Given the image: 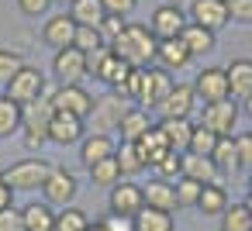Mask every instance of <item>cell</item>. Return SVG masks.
Segmentation results:
<instances>
[{
  "instance_id": "obj_1",
  "label": "cell",
  "mask_w": 252,
  "mask_h": 231,
  "mask_svg": "<svg viewBox=\"0 0 252 231\" xmlns=\"http://www.w3.org/2000/svg\"><path fill=\"white\" fill-rule=\"evenodd\" d=\"M156 49H159V42H156V35L149 31V25H125L121 28V35L111 42V52L125 62V66H131V69H145L149 62H156Z\"/></svg>"
},
{
  "instance_id": "obj_2",
  "label": "cell",
  "mask_w": 252,
  "mask_h": 231,
  "mask_svg": "<svg viewBox=\"0 0 252 231\" xmlns=\"http://www.w3.org/2000/svg\"><path fill=\"white\" fill-rule=\"evenodd\" d=\"M56 117V107H52V97H38L35 104L21 107V128H25V145L28 148H42L49 142V124Z\"/></svg>"
},
{
  "instance_id": "obj_3",
  "label": "cell",
  "mask_w": 252,
  "mask_h": 231,
  "mask_svg": "<svg viewBox=\"0 0 252 231\" xmlns=\"http://www.w3.org/2000/svg\"><path fill=\"white\" fill-rule=\"evenodd\" d=\"M49 169H52V162H45V159H21V162H11L4 173H0V179H4L14 193H28V190L45 186Z\"/></svg>"
},
{
  "instance_id": "obj_4",
  "label": "cell",
  "mask_w": 252,
  "mask_h": 231,
  "mask_svg": "<svg viewBox=\"0 0 252 231\" xmlns=\"http://www.w3.org/2000/svg\"><path fill=\"white\" fill-rule=\"evenodd\" d=\"M173 87H176L173 73H166V69H159V66H145V69H142V80H138L135 104H138L142 111H145V107H159Z\"/></svg>"
},
{
  "instance_id": "obj_5",
  "label": "cell",
  "mask_w": 252,
  "mask_h": 231,
  "mask_svg": "<svg viewBox=\"0 0 252 231\" xmlns=\"http://www.w3.org/2000/svg\"><path fill=\"white\" fill-rule=\"evenodd\" d=\"M49 90H45V76H42V69H35V66H25L7 87H4V97L11 100V104H18V107H28V104H35L38 97H45Z\"/></svg>"
},
{
  "instance_id": "obj_6",
  "label": "cell",
  "mask_w": 252,
  "mask_h": 231,
  "mask_svg": "<svg viewBox=\"0 0 252 231\" xmlns=\"http://www.w3.org/2000/svg\"><path fill=\"white\" fill-rule=\"evenodd\" d=\"M76 193H80L76 176H73L69 169H63V166H52V169H49V179H45V186H42L45 203H49V207H73V197H76Z\"/></svg>"
},
{
  "instance_id": "obj_7",
  "label": "cell",
  "mask_w": 252,
  "mask_h": 231,
  "mask_svg": "<svg viewBox=\"0 0 252 231\" xmlns=\"http://www.w3.org/2000/svg\"><path fill=\"white\" fill-rule=\"evenodd\" d=\"M125 100L118 97V93H107V97H100V100H94V111H90V124H94V135H111V131H118V124H121V117H125Z\"/></svg>"
},
{
  "instance_id": "obj_8",
  "label": "cell",
  "mask_w": 252,
  "mask_h": 231,
  "mask_svg": "<svg viewBox=\"0 0 252 231\" xmlns=\"http://www.w3.org/2000/svg\"><path fill=\"white\" fill-rule=\"evenodd\" d=\"M52 73H56L59 87H80V80L90 76L87 56H83L80 49H63V52H56V59H52Z\"/></svg>"
},
{
  "instance_id": "obj_9",
  "label": "cell",
  "mask_w": 252,
  "mask_h": 231,
  "mask_svg": "<svg viewBox=\"0 0 252 231\" xmlns=\"http://www.w3.org/2000/svg\"><path fill=\"white\" fill-rule=\"evenodd\" d=\"M228 21H231L228 0H190V25H200L218 35Z\"/></svg>"
},
{
  "instance_id": "obj_10",
  "label": "cell",
  "mask_w": 252,
  "mask_h": 231,
  "mask_svg": "<svg viewBox=\"0 0 252 231\" xmlns=\"http://www.w3.org/2000/svg\"><path fill=\"white\" fill-rule=\"evenodd\" d=\"M187 28V14L183 7L176 4H162L152 11V21H149V31L156 35V42H169V38H180V31Z\"/></svg>"
},
{
  "instance_id": "obj_11",
  "label": "cell",
  "mask_w": 252,
  "mask_h": 231,
  "mask_svg": "<svg viewBox=\"0 0 252 231\" xmlns=\"http://www.w3.org/2000/svg\"><path fill=\"white\" fill-rule=\"evenodd\" d=\"M49 97H52V107H56V111L73 114V117H80V121H87L90 111H94V97H90L83 87H56Z\"/></svg>"
},
{
  "instance_id": "obj_12",
  "label": "cell",
  "mask_w": 252,
  "mask_h": 231,
  "mask_svg": "<svg viewBox=\"0 0 252 231\" xmlns=\"http://www.w3.org/2000/svg\"><path fill=\"white\" fill-rule=\"evenodd\" d=\"M238 104L235 100H218V104H204V117H200V124L207 128V131H214L218 138H228L231 131H235V121H238Z\"/></svg>"
},
{
  "instance_id": "obj_13",
  "label": "cell",
  "mask_w": 252,
  "mask_h": 231,
  "mask_svg": "<svg viewBox=\"0 0 252 231\" xmlns=\"http://www.w3.org/2000/svg\"><path fill=\"white\" fill-rule=\"evenodd\" d=\"M142 207H145V197H142V186H138V183L121 179L118 186H111V197H107V210H111V214H118V217H135Z\"/></svg>"
},
{
  "instance_id": "obj_14",
  "label": "cell",
  "mask_w": 252,
  "mask_h": 231,
  "mask_svg": "<svg viewBox=\"0 0 252 231\" xmlns=\"http://www.w3.org/2000/svg\"><path fill=\"white\" fill-rule=\"evenodd\" d=\"M193 93H197V100H204V104H218V100H228V76H224V69H218V66H207V69H200L197 76H193Z\"/></svg>"
},
{
  "instance_id": "obj_15",
  "label": "cell",
  "mask_w": 252,
  "mask_h": 231,
  "mask_svg": "<svg viewBox=\"0 0 252 231\" xmlns=\"http://www.w3.org/2000/svg\"><path fill=\"white\" fill-rule=\"evenodd\" d=\"M76 28H80V25L69 18V11H66V14H52V18L42 25V42L52 45L56 52L73 49V42H76Z\"/></svg>"
},
{
  "instance_id": "obj_16",
  "label": "cell",
  "mask_w": 252,
  "mask_h": 231,
  "mask_svg": "<svg viewBox=\"0 0 252 231\" xmlns=\"http://www.w3.org/2000/svg\"><path fill=\"white\" fill-rule=\"evenodd\" d=\"M156 111H159L162 117H190V114L197 111V93H193V87H190V83H176Z\"/></svg>"
},
{
  "instance_id": "obj_17",
  "label": "cell",
  "mask_w": 252,
  "mask_h": 231,
  "mask_svg": "<svg viewBox=\"0 0 252 231\" xmlns=\"http://www.w3.org/2000/svg\"><path fill=\"white\" fill-rule=\"evenodd\" d=\"M224 76H228V100H235L242 107L252 97V62L235 59L231 66H224Z\"/></svg>"
},
{
  "instance_id": "obj_18",
  "label": "cell",
  "mask_w": 252,
  "mask_h": 231,
  "mask_svg": "<svg viewBox=\"0 0 252 231\" xmlns=\"http://www.w3.org/2000/svg\"><path fill=\"white\" fill-rule=\"evenodd\" d=\"M83 128H87V121L56 111V117L49 124V142H56V145H76V142H83Z\"/></svg>"
},
{
  "instance_id": "obj_19",
  "label": "cell",
  "mask_w": 252,
  "mask_h": 231,
  "mask_svg": "<svg viewBox=\"0 0 252 231\" xmlns=\"http://www.w3.org/2000/svg\"><path fill=\"white\" fill-rule=\"evenodd\" d=\"M156 62H159V69L176 73V69H187V66L193 62V56H190V49H187L180 38H169V42H159V49H156Z\"/></svg>"
},
{
  "instance_id": "obj_20",
  "label": "cell",
  "mask_w": 252,
  "mask_h": 231,
  "mask_svg": "<svg viewBox=\"0 0 252 231\" xmlns=\"http://www.w3.org/2000/svg\"><path fill=\"white\" fill-rule=\"evenodd\" d=\"M135 145H138L142 162H145V166H152V169H156V166H159V162L173 152V148H169V142H166V135L159 131V124H156V128H149V131H145Z\"/></svg>"
},
{
  "instance_id": "obj_21",
  "label": "cell",
  "mask_w": 252,
  "mask_h": 231,
  "mask_svg": "<svg viewBox=\"0 0 252 231\" xmlns=\"http://www.w3.org/2000/svg\"><path fill=\"white\" fill-rule=\"evenodd\" d=\"M114 138L111 135H87L83 142H80V162L90 169V166H97V162H104V159H114Z\"/></svg>"
},
{
  "instance_id": "obj_22",
  "label": "cell",
  "mask_w": 252,
  "mask_h": 231,
  "mask_svg": "<svg viewBox=\"0 0 252 231\" xmlns=\"http://www.w3.org/2000/svg\"><path fill=\"white\" fill-rule=\"evenodd\" d=\"M159 131L166 135V142H169V148L173 152H187L190 148V135H193V124H190V117H162L159 121Z\"/></svg>"
},
{
  "instance_id": "obj_23",
  "label": "cell",
  "mask_w": 252,
  "mask_h": 231,
  "mask_svg": "<svg viewBox=\"0 0 252 231\" xmlns=\"http://www.w3.org/2000/svg\"><path fill=\"white\" fill-rule=\"evenodd\" d=\"M183 176L193 179V183H200V186H207V183H218L221 169L214 166V159H204V155H190V152H183Z\"/></svg>"
},
{
  "instance_id": "obj_24",
  "label": "cell",
  "mask_w": 252,
  "mask_h": 231,
  "mask_svg": "<svg viewBox=\"0 0 252 231\" xmlns=\"http://www.w3.org/2000/svg\"><path fill=\"white\" fill-rule=\"evenodd\" d=\"M142 197H145V207H156V210H166V214H173L180 207L176 203V190L166 179H152L149 186H142Z\"/></svg>"
},
{
  "instance_id": "obj_25",
  "label": "cell",
  "mask_w": 252,
  "mask_h": 231,
  "mask_svg": "<svg viewBox=\"0 0 252 231\" xmlns=\"http://www.w3.org/2000/svg\"><path fill=\"white\" fill-rule=\"evenodd\" d=\"M21 221L25 231H56V210L45 200H32L28 207H21Z\"/></svg>"
},
{
  "instance_id": "obj_26",
  "label": "cell",
  "mask_w": 252,
  "mask_h": 231,
  "mask_svg": "<svg viewBox=\"0 0 252 231\" xmlns=\"http://www.w3.org/2000/svg\"><path fill=\"white\" fill-rule=\"evenodd\" d=\"M69 18L80 28H100L107 11H104V0H73L69 4Z\"/></svg>"
},
{
  "instance_id": "obj_27",
  "label": "cell",
  "mask_w": 252,
  "mask_h": 231,
  "mask_svg": "<svg viewBox=\"0 0 252 231\" xmlns=\"http://www.w3.org/2000/svg\"><path fill=\"white\" fill-rule=\"evenodd\" d=\"M149 128H152L149 111H142V107H128L125 117H121V124H118V135H121V142H138Z\"/></svg>"
},
{
  "instance_id": "obj_28",
  "label": "cell",
  "mask_w": 252,
  "mask_h": 231,
  "mask_svg": "<svg viewBox=\"0 0 252 231\" xmlns=\"http://www.w3.org/2000/svg\"><path fill=\"white\" fill-rule=\"evenodd\" d=\"M180 42L190 49V56H207V52H214V31H207V28H200V25H190V21H187V28L180 31Z\"/></svg>"
},
{
  "instance_id": "obj_29",
  "label": "cell",
  "mask_w": 252,
  "mask_h": 231,
  "mask_svg": "<svg viewBox=\"0 0 252 231\" xmlns=\"http://www.w3.org/2000/svg\"><path fill=\"white\" fill-rule=\"evenodd\" d=\"M197 207L204 210V217H221V214L228 210V190H224L221 183H207V186L200 190Z\"/></svg>"
},
{
  "instance_id": "obj_30",
  "label": "cell",
  "mask_w": 252,
  "mask_h": 231,
  "mask_svg": "<svg viewBox=\"0 0 252 231\" xmlns=\"http://www.w3.org/2000/svg\"><path fill=\"white\" fill-rule=\"evenodd\" d=\"M135 231H176V221H173V214H166V210L142 207V210L135 214Z\"/></svg>"
},
{
  "instance_id": "obj_31",
  "label": "cell",
  "mask_w": 252,
  "mask_h": 231,
  "mask_svg": "<svg viewBox=\"0 0 252 231\" xmlns=\"http://www.w3.org/2000/svg\"><path fill=\"white\" fill-rule=\"evenodd\" d=\"M114 162L121 166V176H138V173L145 169V162H142L135 142H121V145L114 148Z\"/></svg>"
},
{
  "instance_id": "obj_32",
  "label": "cell",
  "mask_w": 252,
  "mask_h": 231,
  "mask_svg": "<svg viewBox=\"0 0 252 231\" xmlns=\"http://www.w3.org/2000/svg\"><path fill=\"white\" fill-rule=\"evenodd\" d=\"M221 231H252V210L245 203H228L221 214Z\"/></svg>"
},
{
  "instance_id": "obj_33",
  "label": "cell",
  "mask_w": 252,
  "mask_h": 231,
  "mask_svg": "<svg viewBox=\"0 0 252 231\" xmlns=\"http://www.w3.org/2000/svg\"><path fill=\"white\" fill-rule=\"evenodd\" d=\"M214 148H218V135L214 131H207L204 124H193V135H190V155H204V159H211L214 155Z\"/></svg>"
},
{
  "instance_id": "obj_34",
  "label": "cell",
  "mask_w": 252,
  "mask_h": 231,
  "mask_svg": "<svg viewBox=\"0 0 252 231\" xmlns=\"http://www.w3.org/2000/svg\"><path fill=\"white\" fill-rule=\"evenodd\" d=\"M87 228H90V217L80 207H63L56 214V231H87Z\"/></svg>"
},
{
  "instance_id": "obj_35",
  "label": "cell",
  "mask_w": 252,
  "mask_h": 231,
  "mask_svg": "<svg viewBox=\"0 0 252 231\" xmlns=\"http://www.w3.org/2000/svg\"><path fill=\"white\" fill-rule=\"evenodd\" d=\"M18 128H21V107L0 93V138H11Z\"/></svg>"
},
{
  "instance_id": "obj_36",
  "label": "cell",
  "mask_w": 252,
  "mask_h": 231,
  "mask_svg": "<svg viewBox=\"0 0 252 231\" xmlns=\"http://www.w3.org/2000/svg\"><path fill=\"white\" fill-rule=\"evenodd\" d=\"M90 179H94L97 186H118L125 176H121V166H118L114 159H104V162L90 166Z\"/></svg>"
},
{
  "instance_id": "obj_37",
  "label": "cell",
  "mask_w": 252,
  "mask_h": 231,
  "mask_svg": "<svg viewBox=\"0 0 252 231\" xmlns=\"http://www.w3.org/2000/svg\"><path fill=\"white\" fill-rule=\"evenodd\" d=\"M25 69V59L21 52H11V49H0V87H7L18 73Z\"/></svg>"
},
{
  "instance_id": "obj_38",
  "label": "cell",
  "mask_w": 252,
  "mask_h": 231,
  "mask_svg": "<svg viewBox=\"0 0 252 231\" xmlns=\"http://www.w3.org/2000/svg\"><path fill=\"white\" fill-rule=\"evenodd\" d=\"M107 42H104V35H100V28H76V42H73V49H80L83 56H94L97 49H104Z\"/></svg>"
},
{
  "instance_id": "obj_39",
  "label": "cell",
  "mask_w": 252,
  "mask_h": 231,
  "mask_svg": "<svg viewBox=\"0 0 252 231\" xmlns=\"http://www.w3.org/2000/svg\"><path fill=\"white\" fill-rule=\"evenodd\" d=\"M214 166L218 169H238V155H235V138H218V148H214Z\"/></svg>"
},
{
  "instance_id": "obj_40",
  "label": "cell",
  "mask_w": 252,
  "mask_h": 231,
  "mask_svg": "<svg viewBox=\"0 0 252 231\" xmlns=\"http://www.w3.org/2000/svg\"><path fill=\"white\" fill-rule=\"evenodd\" d=\"M173 190H176V203L180 207H197V200H200V183H193V179H187V176H180L176 183H173Z\"/></svg>"
},
{
  "instance_id": "obj_41",
  "label": "cell",
  "mask_w": 252,
  "mask_h": 231,
  "mask_svg": "<svg viewBox=\"0 0 252 231\" xmlns=\"http://www.w3.org/2000/svg\"><path fill=\"white\" fill-rule=\"evenodd\" d=\"M183 176V155L180 152H169L159 166H156V179H166V183H176Z\"/></svg>"
},
{
  "instance_id": "obj_42",
  "label": "cell",
  "mask_w": 252,
  "mask_h": 231,
  "mask_svg": "<svg viewBox=\"0 0 252 231\" xmlns=\"http://www.w3.org/2000/svg\"><path fill=\"white\" fill-rule=\"evenodd\" d=\"M235 155H238V169H252V131L235 135Z\"/></svg>"
},
{
  "instance_id": "obj_43",
  "label": "cell",
  "mask_w": 252,
  "mask_h": 231,
  "mask_svg": "<svg viewBox=\"0 0 252 231\" xmlns=\"http://www.w3.org/2000/svg\"><path fill=\"white\" fill-rule=\"evenodd\" d=\"M228 14L238 25H252V0H228Z\"/></svg>"
},
{
  "instance_id": "obj_44",
  "label": "cell",
  "mask_w": 252,
  "mask_h": 231,
  "mask_svg": "<svg viewBox=\"0 0 252 231\" xmlns=\"http://www.w3.org/2000/svg\"><path fill=\"white\" fill-rule=\"evenodd\" d=\"M0 231H25L21 207H7V210H0Z\"/></svg>"
},
{
  "instance_id": "obj_45",
  "label": "cell",
  "mask_w": 252,
  "mask_h": 231,
  "mask_svg": "<svg viewBox=\"0 0 252 231\" xmlns=\"http://www.w3.org/2000/svg\"><path fill=\"white\" fill-rule=\"evenodd\" d=\"M125 25H128L125 18H114V14H107V18H104V25H100V35H104V42L111 45V42L121 35V28H125Z\"/></svg>"
},
{
  "instance_id": "obj_46",
  "label": "cell",
  "mask_w": 252,
  "mask_h": 231,
  "mask_svg": "<svg viewBox=\"0 0 252 231\" xmlns=\"http://www.w3.org/2000/svg\"><path fill=\"white\" fill-rule=\"evenodd\" d=\"M135 7H138V0H104V11L114 18H128Z\"/></svg>"
},
{
  "instance_id": "obj_47",
  "label": "cell",
  "mask_w": 252,
  "mask_h": 231,
  "mask_svg": "<svg viewBox=\"0 0 252 231\" xmlns=\"http://www.w3.org/2000/svg\"><path fill=\"white\" fill-rule=\"evenodd\" d=\"M18 7H21V14H28V18H42V14L52 7V0H18Z\"/></svg>"
},
{
  "instance_id": "obj_48",
  "label": "cell",
  "mask_w": 252,
  "mask_h": 231,
  "mask_svg": "<svg viewBox=\"0 0 252 231\" xmlns=\"http://www.w3.org/2000/svg\"><path fill=\"white\" fill-rule=\"evenodd\" d=\"M107 231H135V217H118V214H111V217H104L100 221Z\"/></svg>"
},
{
  "instance_id": "obj_49",
  "label": "cell",
  "mask_w": 252,
  "mask_h": 231,
  "mask_svg": "<svg viewBox=\"0 0 252 231\" xmlns=\"http://www.w3.org/2000/svg\"><path fill=\"white\" fill-rule=\"evenodd\" d=\"M7 207H14V190L0 179V210H7Z\"/></svg>"
},
{
  "instance_id": "obj_50",
  "label": "cell",
  "mask_w": 252,
  "mask_h": 231,
  "mask_svg": "<svg viewBox=\"0 0 252 231\" xmlns=\"http://www.w3.org/2000/svg\"><path fill=\"white\" fill-rule=\"evenodd\" d=\"M242 111H245V114H249V117H252V97H249V100H245V104H242Z\"/></svg>"
},
{
  "instance_id": "obj_51",
  "label": "cell",
  "mask_w": 252,
  "mask_h": 231,
  "mask_svg": "<svg viewBox=\"0 0 252 231\" xmlns=\"http://www.w3.org/2000/svg\"><path fill=\"white\" fill-rule=\"evenodd\" d=\"M87 231H107V228H104V224H100V221H97V224H90V228H87Z\"/></svg>"
},
{
  "instance_id": "obj_52",
  "label": "cell",
  "mask_w": 252,
  "mask_h": 231,
  "mask_svg": "<svg viewBox=\"0 0 252 231\" xmlns=\"http://www.w3.org/2000/svg\"><path fill=\"white\" fill-rule=\"evenodd\" d=\"M249 193H252V169H249Z\"/></svg>"
},
{
  "instance_id": "obj_53",
  "label": "cell",
  "mask_w": 252,
  "mask_h": 231,
  "mask_svg": "<svg viewBox=\"0 0 252 231\" xmlns=\"http://www.w3.org/2000/svg\"><path fill=\"white\" fill-rule=\"evenodd\" d=\"M245 207H249V210H252V193H249V200H245Z\"/></svg>"
},
{
  "instance_id": "obj_54",
  "label": "cell",
  "mask_w": 252,
  "mask_h": 231,
  "mask_svg": "<svg viewBox=\"0 0 252 231\" xmlns=\"http://www.w3.org/2000/svg\"><path fill=\"white\" fill-rule=\"evenodd\" d=\"M52 4H73V0H52Z\"/></svg>"
},
{
  "instance_id": "obj_55",
  "label": "cell",
  "mask_w": 252,
  "mask_h": 231,
  "mask_svg": "<svg viewBox=\"0 0 252 231\" xmlns=\"http://www.w3.org/2000/svg\"><path fill=\"white\" fill-rule=\"evenodd\" d=\"M166 4H176V7H180V4H183V0H166Z\"/></svg>"
}]
</instances>
